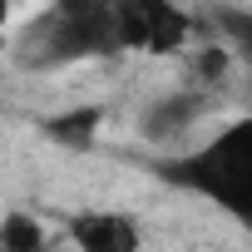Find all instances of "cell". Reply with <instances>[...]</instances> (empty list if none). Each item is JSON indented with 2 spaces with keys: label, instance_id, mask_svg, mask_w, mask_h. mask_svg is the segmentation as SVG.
I'll return each mask as SVG.
<instances>
[{
  "label": "cell",
  "instance_id": "obj_5",
  "mask_svg": "<svg viewBox=\"0 0 252 252\" xmlns=\"http://www.w3.org/2000/svg\"><path fill=\"white\" fill-rule=\"evenodd\" d=\"M99 124H104V114L94 104H79V109H64V114L45 119V134L55 144H64V149H89L94 134H99Z\"/></svg>",
  "mask_w": 252,
  "mask_h": 252
},
{
  "label": "cell",
  "instance_id": "obj_8",
  "mask_svg": "<svg viewBox=\"0 0 252 252\" xmlns=\"http://www.w3.org/2000/svg\"><path fill=\"white\" fill-rule=\"evenodd\" d=\"M218 20H222L227 40H232V45H237V50H242V55L252 60V10H222Z\"/></svg>",
  "mask_w": 252,
  "mask_h": 252
},
{
  "label": "cell",
  "instance_id": "obj_2",
  "mask_svg": "<svg viewBox=\"0 0 252 252\" xmlns=\"http://www.w3.org/2000/svg\"><path fill=\"white\" fill-rule=\"evenodd\" d=\"M114 0H55L45 15H35L20 35L25 64H74L114 55Z\"/></svg>",
  "mask_w": 252,
  "mask_h": 252
},
{
  "label": "cell",
  "instance_id": "obj_1",
  "mask_svg": "<svg viewBox=\"0 0 252 252\" xmlns=\"http://www.w3.org/2000/svg\"><path fill=\"white\" fill-rule=\"evenodd\" d=\"M158 173L178 188L203 193L208 203L227 208L232 218L252 222V119L227 124L198 154H183L173 163H158Z\"/></svg>",
  "mask_w": 252,
  "mask_h": 252
},
{
  "label": "cell",
  "instance_id": "obj_9",
  "mask_svg": "<svg viewBox=\"0 0 252 252\" xmlns=\"http://www.w3.org/2000/svg\"><path fill=\"white\" fill-rule=\"evenodd\" d=\"M222 74H227V55H222V50H203V55H198V79L213 84V79H222Z\"/></svg>",
  "mask_w": 252,
  "mask_h": 252
},
{
  "label": "cell",
  "instance_id": "obj_4",
  "mask_svg": "<svg viewBox=\"0 0 252 252\" xmlns=\"http://www.w3.org/2000/svg\"><path fill=\"white\" fill-rule=\"evenodd\" d=\"M69 237L79 252H139V227L124 213H79Z\"/></svg>",
  "mask_w": 252,
  "mask_h": 252
},
{
  "label": "cell",
  "instance_id": "obj_7",
  "mask_svg": "<svg viewBox=\"0 0 252 252\" xmlns=\"http://www.w3.org/2000/svg\"><path fill=\"white\" fill-rule=\"evenodd\" d=\"M0 252H45V227L35 213H5L0 218Z\"/></svg>",
  "mask_w": 252,
  "mask_h": 252
},
{
  "label": "cell",
  "instance_id": "obj_10",
  "mask_svg": "<svg viewBox=\"0 0 252 252\" xmlns=\"http://www.w3.org/2000/svg\"><path fill=\"white\" fill-rule=\"evenodd\" d=\"M10 20V0H0V25H5Z\"/></svg>",
  "mask_w": 252,
  "mask_h": 252
},
{
  "label": "cell",
  "instance_id": "obj_6",
  "mask_svg": "<svg viewBox=\"0 0 252 252\" xmlns=\"http://www.w3.org/2000/svg\"><path fill=\"white\" fill-rule=\"evenodd\" d=\"M193 119H198V99L193 94H173V99H163V104H154L144 114V134L149 139H178Z\"/></svg>",
  "mask_w": 252,
  "mask_h": 252
},
{
  "label": "cell",
  "instance_id": "obj_3",
  "mask_svg": "<svg viewBox=\"0 0 252 252\" xmlns=\"http://www.w3.org/2000/svg\"><path fill=\"white\" fill-rule=\"evenodd\" d=\"M188 15L173 0H114V35L119 50H149V55H173L188 40Z\"/></svg>",
  "mask_w": 252,
  "mask_h": 252
}]
</instances>
